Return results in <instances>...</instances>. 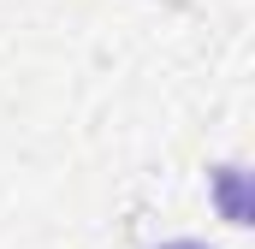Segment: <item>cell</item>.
<instances>
[{"instance_id": "6da1fadb", "label": "cell", "mask_w": 255, "mask_h": 249, "mask_svg": "<svg viewBox=\"0 0 255 249\" xmlns=\"http://www.w3.org/2000/svg\"><path fill=\"white\" fill-rule=\"evenodd\" d=\"M166 249H202V244H166Z\"/></svg>"}]
</instances>
